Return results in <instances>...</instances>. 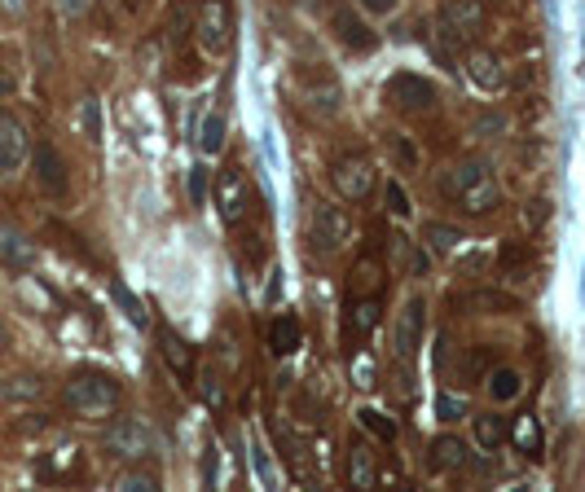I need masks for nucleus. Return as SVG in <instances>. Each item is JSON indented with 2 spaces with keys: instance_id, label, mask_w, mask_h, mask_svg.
Returning <instances> with one entry per match:
<instances>
[{
  "instance_id": "obj_1",
  "label": "nucleus",
  "mask_w": 585,
  "mask_h": 492,
  "mask_svg": "<svg viewBox=\"0 0 585 492\" xmlns=\"http://www.w3.org/2000/svg\"><path fill=\"white\" fill-rule=\"evenodd\" d=\"M440 194L467 216H493L502 207L498 172L480 159H462L458 167H449V176H440Z\"/></svg>"
},
{
  "instance_id": "obj_2",
  "label": "nucleus",
  "mask_w": 585,
  "mask_h": 492,
  "mask_svg": "<svg viewBox=\"0 0 585 492\" xmlns=\"http://www.w3.org/2000/svg\"><path fill=\"white\" fill-rule=\"evenodd\" d=\"M62 400H66V409H71V413H84V418H106V413L119 409V400H124V387H119L110 374L80 369V374L66 378Z\"/></svg>"
},
{
  "instance_id": "obj_3",
  "label": "nucleus",
  "mask_w": 585,
  "mask_h": 492,
  "mask_svg": "<svg viewBox=\"0 0 585 492\" xmlns=\"http://www.w3.org/2000/svg\"><path fill=\"white\" fill-rule=\"evenodd\" d=\"M295 106L317 123H335L344 115V88L322 66H308V71H295Z\"/></svg>"
},
{
  "instance_id": "obj_4",
  "label": "nucleus",
  "mask_w": 585,
  "mask_h": 492,
  "mask_svg": "<svg viewBox=\"0 0 585 492\" xmlns=\"http://www.w3.org/2000/svg\"><path fill=\"white\" fill-rule=\"evenodd\" d=\"M194 40L207 58H225L234 44V5L229 0H203L194 18Z\"/></svg>"
},
{
  "instance_id": "obj_5",
  "label": "nucleus",
  "mask_w": 585,
  "mask_h": 492,
  "mask_svg": "<svg viewBox=\"0 0 585 492\" xmlns=\"http://www.w3.org/2000/svg\"><path fill=\"white\" fill-rule=\"evenodd\" d=\"M212 198H216L220 216H225V225H234V229L247 225V216H251V181H247V172H242L238 163H229V167H220L216 172Z\"/></svg>"
},
{
  "instance_id": "obj_6",
  "label": "nucleus",
  "mask_w": 585,
  "mask_h": 492,
  "mask_svg": "<svg viewBox=\"0 0 585 492\" xmlns=\"http://www.w3.org/2000/svg\"><path fill=\"white\" fill-rule=\"evenodd\" d=\"M102 449L115 462H141V457L154 453V431L141 418H115L102 435Z\"/></svg>"
},
{
  "instance_id": "obj_7",
  "label": "nucleus",
  "mask_w": 585,
  "mask_h": 492,
  "mask_svg": "<svg viewBox=\"0 0 585 492\" xmlns=\"http://www.w3.org/2000/svg\"><path fill=\"white\" fill-rule=\"evenodd\" d=\"M330 181H335L339 198H348V203H366L370 189H374V163H370V154H361V150L335 154V163H330Z\"/></svg>"
},
{
  "instance_id": "obj_8",
  "label": "nucleus",
  "mask_w": 585,
  "mask_h": 492,
  "mask_svg": "<svg viewBox=\"0 0 585 492\" xmlns=\"http://www.w3.org/2000/svg\"><path fill=\"white\" fill-rule=\"evenodd\" d=\"M326 22H330L335 40L344 44L348 53H370V49H379V36H374L370 22L361 18L357 5H348V0H330V5H326Z\"/></svg>"
},
{
  "instance_id": "obj_9",
  "label": "nucleus",
  "mask_w": 585,
  "mask_h": 492,
  "mask_svg": "<svg viewBox=\"0 0 585 492\" xmlns=\"http://www.w3.org/2000/svg\"><path fill=\"white\" fill-rule=\"evenodd\" d=\"M31 167H36V185L44 198H53V203H66V198H71V172H66V159L58 154L53 141L31 145Z\"/></svg>"
},
{
  "instance_id": "obj_10",
  "label": "nucleus",
  "mask_w": 585,
  "mask_h": 492,
  "mask_svg": "<svg viewBox=\"0 0 585 492\" xmlns=\"http://www.w3.org/2000/svg\"><path fill=\"white\" fill-rule=\"evenodd\" d=\"M423 330H427V299L414 295V299H405V308L396 312V326H392V352L401 365L414 361L418 343H423Z\"/></svg>"
},
{
  "instance_id": "obj_11",
  "label": "nucleus",
  "mask_w": 585,
  "mask_h": 492,
  "mask_svg": "<svg viewBox=\"0 0 585 492\" xmlns=\"http://www.w3.org/2000/svg\"><path fill=\"white\" fill-rule=\"evenodd\" d=\"M388 102L401 110V115H432L440 97H436V84L432 80L401 71V75H392V84H388Z\"/></svg>"
},
{
  "instance_id": "obj_12",
  "label": "nucleus",
  "mask_w": 585,
  "mask_h": 492,
  "mask_svg": "<svg viewBox=\"0 0 585 492\" xmlns=\"http://www.w3.org/2000/svg\"><path fill=\"white\" fill-rule=\"evenodd\" d=\"M484 27V5L480 0H445L440 9V36H445V49L454 53L458 40H471Z\"/></svg>"
},
{
  "instance_id": "obj_13",
  "label": "nucleus",
  "mask_w": 585,
  "mask_h": 492,
  "mask_svg": "<svg viewBox=\"0 0 585 492\" xmlns=\"http://www.w3.org/2000/svg\"><path fill=\"white\" fill-rule=\"evenodd\" d=\"M352 238V216L339 203H313V242L317 251H339Z\"/></svg>"
},
{
  "instance_id": "obj_14",
  "label": "nucleus",
  "mask_w": 585,
  "mask_h": 492,
  "mask_svg": "<svg viewBox=\"0 0 585 492\" xmlns=\"http://www.w3.org/2000/svg\"><path fill=\"white\" fill-rule=\"evenodd\" d=\"M27 159H31L27 128H22V123L9 115V110H0V181H9V176H14Z\"/></svg>"
},
{
  "instance_id": "obj_15",
  "label": "nucleus",
  "mask_w": 585,
  "mask_h": 492,
  "mask_svg": "<svg viewBox=\"0 0 585 492\" xmlns=\"http://www.w3.org/2000/svg\"><path fill=\"white\" fill-rule=\"evenodd\" d=\"M383 321V304L379 295H348V308H344V339L348 343H361L379 330Z\"/></svg>"
},
{
  "instance_id": "obj_16",
  "label": "nucleus",
  "mask_w": 585,
  "mask_h": 492,
  "mask_svg": "<svg viewBox=\"0 0 585 492\" xmlns=\"http://www.w3.org/2000/svg\"><path fill=\"white\" fill-rule=\"evenodd\" d=\"M462 71H467L476 93H502L506 88V66L498 53H489V49H471L467 58H462Z\"/></svg>"
},
{
  "instance_id": "obj_17",
  "label": "nucleus",
  "mask_w": 585,
  "mask_h": 492,
  "mask_svg": "<svg viewBox=\"0 0 585 492\" xmlns=\"http://www.w3.org/2000/svg\"><path fill=\"white\" fill-rule=\"evenodd\" d=\"M36 242L27 238L22 229L14 225H0V268H9V273H27V268H36Z\"/></svg>"
},
{
  "instance_id": "obj_18",
  "label": "nucleus",
  "mask_w": 585,
  "mask_h": 492,
  "mask_svg": "<svg viewBox=\"0 0 585 492\" xmlns=\"http://www.w3.org/2000/svg\"><path fill=\"white\" fill-rule=\"evenodd\" d=\"M159 356L168 361V369L181 378V383L194 387V348L172 326H159Z\"/></svg>"
},
{
  "instance_id": "obj_19",
  "label": "nucleus",
  "mask_w": 585,
  "mask_h": 492,
  "mask_svg": "<svg viewBox=\"0 0 585 492\" xmlns=\"http://www.w3.org/2000/svg\"><path fill=\"white\" fill-rule=\"evenodd\" d=\"M471 466V453L458 435H436L432 440V471L436 475H462Z\"/></svg>"
},
{
  "instance_id": "obj_20",
  "label": "nucleus",
  "mask_w": 585,
  "mask_h": 492,
  "mask_svg": "<svg viewBox=\"0 0 585 492\" xmlns=\"http://www.w3.org/2000/svg\"><path fill=\"white\" fill-rule=\"evenodd\" d=\"M484 391H489L493 405H515V400L524 396V374L515 365H498V369H489V378H484Z\"/></svg>"
},
{
  "instance_id": "obj_21",
  "label": "nucleus",
  "mask_w": 585,
  "mask_h": 492,
  "mask_svg": "<svg viewBox=\"0 0 585 492\" xmlns=\"http://www.w3.org/2000/svg\"><path fill=\"white\" fill-rule=\"evenodd\" d=\"M348 479L357 492H370L374 484H379V462H374V449L366 440H352L348 449Z\"/></svg>"
},
{
  "instance_id": "obj_22",
  "label": "nucleus",
  "mask_w": 585,
  "mask_h": 492,
  "mask_svg": "<svg viewBox=\"0 0 585 492\" xmlns=\"http://www.w3.org/2000/svg\"><path fill=\"white\" fill-rule=\"evenodd\" d=\"M383 286H388L383 264L374 260V255H361V260L352 264V273H348V295H383Z\"/></svg>"
},
{
  "instance_id": "obj_23",
  "label": "nucleus",
  "mask_w": 585,
  "mask_h": 492,
  "mask_svg": "<svg viewBox=\"0 0 585 492\" xmlns=\"http://www.w3.org/2000/svg\"><path fill=\"white\" fill-rule=\"evenodd\" d=\"M462 242H467V233L458 225H445V220H427L423 225V246L432 255H440V260H445V255H458Z\"/></svg>"
},
{
  "instance_id": "obj_24",
  "label": "nucleus",
  "mask_w": 585,
  "mask_h": 492,
  "mask_svg": "<svg viewBox=\"0 0 585 492\" xmlns=\"http://www.w3.org/2000/svg\"><path fill=\"white\" fill-rule=\"evenodd\" d=\"M357 422H361V431H366L374 444H396V435H401V427H396L388 413L374 409V405H361L357 409Z\"/></svg>"
},
{
  "instance_id": "obj_25",
  "label": "nucleus",
  "mask_w": 585,
  "mask_h": 492,
  "mask_svg": "<svg viewBox=\"0 0 585 492\" xmlns=\"http://www.w3.org/2000/svg\"><path fill=\"white\" fill-rule=\"evenodd\" d=\"M506 440H515V449L528 457H542V422H537V413H520L515 427L506 431Z\"/></svg>"
},
{
  "instance_id": "obj_26",
  "label": "nucleus",
  "mask_w": 585,
  "mask_h": 492,
  "mask_svg": "<svg viewBox=\"0 0 585 492\" xmlns=\"http://www.w3.org/2000/svg\"><path fill=\"white\" fill-rule=\"evenodd\" d=\"M383 145H388L396 172H418V167H423V150H418V141L405 137V132H388V137H383Z\"/></svg>"
},
{
  "instance_id": "obj_27",
  "label": "nucleus",
  "mask_w": 585,
  "mask_h": 492,
  "mask_svg": "<svg viewBox=\"0 0 585 492\" xmlns=\"http://www.w3.org/2000/svg\"><path fill=\"white\" fill-rule=\"evenodd\" d=\"M269 348L278 356H291L300 348V321H295V312H278L269 326Z\"/></svg>"
},
{
  "instance_id": "obj_28",
  "label": "nucleus",
  "mask_w": 585,
  "mask_h": 492,
  "mask_svg": "<svg viewBox=\"0 0 585 492\" xmlns=\"http://www.w3.org/2000/svg\"><path fill=\"white\" fill-rule=\"evenodd\" d=\"M44 396V383L36 374H14L0 383V400H9V405H31V400Z\"/></svg>"
},
{
  "instance_id": "obj_29",
  "label": "nucleus",
  "mask_w": 585,
  "mask_h": 492,
  "mask_svg": "<svg viewBox=\"0 0 585 492\" xmlns=\"http://www.w3.org/2000/svg\"><path fill=\"white\" fill-rule=\"evenodd\" d=\"M498 268H502V277H528V273H533V255H528L524 242L506 238L502 251H498Z\"/></svg>"
},
{
  "instance_id": "obj_30",
  "label": "nucleus",
  "mask_w": 585,
  "mask_h": 492,
  "mask_svg": "<svg viewBox=\"0 0 585 492\" xmlns=\"http://www.w3.org/2000/svg\"><path fill=\"white\" fill-rule=\"evenodd\" d=\"M471 431H476V444L480 449H498V444H506V418L502 413H480V418H471Z\"/></svg>"
},
{
  "instance_id": "obj_31",
  "label": "nucleus",
  "mask_w": 585,
  "mask_h": 492,
  "mask_svg": "<svg viewBox=\"0 0 585 492\" xmlns=\"http://www.w3.org/2000/svg\"><path fill=\"white\" fill-rule=\"evenodd\" d=\"M194 387H198V396H203L212 409L225 405V378H220V369H216V365L194 369Z\"/></svg>"
},
{
  "instance_id": "obj_32",
  "label": "nucleus",
  "mask_w": 585,
  "mask_h": 492,
  "mask_svg": "<svg viewBox=\"0 0 585 492\" xmlns=\"http://www.w3.org/2000/svg\"><path fill=\"white\" fill-rule=\"evenodd\" d=\"M198 150L203 154H220L225 150V115H207L198 128Z\"/></svg>"
},
{
  "instance_id": "obj_33",
  "label": "nucleus",
  "mask_w": 585,
  "mask_h": 492,
  "mask_svg": "<svg viewBox=\"0 0 585 492\" xmlns=\"http://www.w3.org/2000/svg\"><path fill=\"white\" fill-rule=\"evenodd\" d=\"M383 203H388V216H396V220H410L414 216V203H410V194H405L401 181L383 185Z\"/></svg>"
},
{
  "instance_id": "obj_34",
  "label": "nucleus",
  "mask_w": 585,
  "mask_h": 492,
  "mask_svg": "<svg viewBox=\"0 0 585 492\" xmlns=\"http://www.w3.org/2000/svg\"><path fill=\"white\" fill-rule=\"evenodd\" d=\"M436 413H440V422H445V427H454V422L467 418V400H462L458 391H440V396H436Z\"/></svg>"
},
{
  "instance_id": "obj_35",
  "label": "nucleus",
  "mask_w": 585,
  "mask_h": 492,
  "mask_svg": "<svg viewBox=\"0 0 585 492\" xmlns=\"http://www.w3.org/2000/svg\"><path fill=\"white\" fill-rule=\"evenodd\" d=\"M75 466H80V453L75 449H66V457H53V462H40V475L44 479H66L75 471Z\"/></svg>"
},
{
  "instance_id": "obj_36",
  "label": "nucleus",
  "mask_w": 585,
  "mask_h": 492,
  "mask_svg": "<svg viewBox=\"0 0 585 492\" xmlns=\"http://www.w3.org/2000/svg\"><path fill=\"white\" fill-rule=\"evenodd\" d=\"M115 488H124V492H154V488H159V475H150V471H128V475H119Z\"/></svg>"
},
{
  "instance_id": "obj_37",
  "label": "nucleus",
  "mask_w": 585,
  "mask_h": 492,
  "mask_svg": "<svg viewBox=\"0 0 585 492\" xmlns=\"http://www.w3.org/2000/svg\"><path fill=\"white\" fill-rule=\"evenodd\" d=\"M374 378H379V365H374V356H366V352H361L357 361H352V383L370 391V387H374Z\"/></svg>"
},
{
  "instance_id": "obj_38",
  "label": "nucleus",
  "mask_w": 585,
  "mask_h": 492,
  "mask_svg": "<svg viewBox=\"0 0 585 492\" xmlns=\"http://www.w3.org/2000/svg\"><path fill=\"white\" fill-rule=\"evenodd\" d=\"M357 9L361 14H370V18H388L401 9V0H357Z\"/></svg>"
},
{
  "instance_id": "obj_39",
  "label": "nucleus",
  "mask_w": 585,
  "mask_h": 492,
  "mask_svg": "<svg viewBox=\"0 0 585 492\" xmlns=\"http://www.w3.org/2000/svg\"><path fill=\"white\" fill-rule=\"evenodd\" d=\"M203 198H207V167L198 163L194 172H190V203H194V207H203Z\"/></svg>"
},
{
  "instance_id": "obj_40",
  "label": "nucleus",
  "mask_w": 585,
  "mask_h": 492,
  "mask_svg": "<svg viewBox=\"0 0 585 492\" xmlns=\"http://www.w3.org/2000/svg\"><path fill=\"white\" fill-rule=\"evenodd\" d=\"M251 457H256V475L264 479V484H278V475H273V462H269V457H264V449H260V444H251Z\"/></svg>"
},
{
  "instance_id": "obj_41",
  "label": "nucleus",
  "mask_w": 585,
  "mask_h": 492,
  "mask_svg": "<svg viewBox=\"0 0 585 492\" xmlns=\"http://www.w3.org/2000/svg\"><path fill=\"white\" fill-rule=\"evenodd\" d=\"M115 295H119V304H124V308H128V317H132V321H137V326H146V312H141V304H137V299H132V295H128V290H124V286H115Z\"/></svg>"
},
{
  "instance_id": "obj_42",
  "label": "nucleus",
  "mask_w": 585,
  "mask_h": 492,
  "mask_svg": "<svg viewBox=\"0 0 585 492\" xmlns=\"http://www.w3.org/2000/svg\"><path fill=\"white\" fill-rule=\"evenodd\" d=\"M0 5H5L9 14H22V9H27V0H0Z\"/></svg>"
},
{
  "instance_id": "obj_43",
  "label": "nucleus",
  "mask_w": 585,
  "mask_h": 492,
  "mask_svg": "<svg viewBox=\"0 0 585 492\" xmlns=\"http://www.w3.org/2000/svg\"><path fill=\"white\" fill-rule=\"evenodd\" d=\"M62 9H66V14H80V9H84V0H62Z\"/></svg>"
},
{
  "instance_id": "obj_44",
  "label": "nucleus",
  "mask_w": 585,
  "mask_h": 492,
  "mask_svg": "<svg viewBox=\"0 0 585 492\" xmlns=\"http://www.w3.org/2000/svg\"><path fill=\"white\" fill-rule=\"evenodd\" d=\"M5 348H9V326L0 321V352H5Z\"/></svg>"
},
{
  "instance_id": "obj_45",
  "label": "nucleus",
  "mask_w": 585,
  "mask_h": 492,
  "mask_svg": "<svg viewBox=\"0 0 585 492\" xmlns=\"http://www.w3.org/2000/svg\"><path fill=\"white\" fill-rule=\"evenodd\" d=\"M581 295H585V268H581Z\"/></svg>"
},
{
  "instance_id": "obj_46",
  "label": "nucleus",
  "mask_w": 585,
  "mask_h": 492,
  "mask_svg": "<svg viewBox=\"0 0 585 492\" xmlns=\"http://www.w3.org/2000/svg\"><path fill=\"white\" fill-rule=\"evenodd\" d=\"M0 71H5V53H0Z\"/></svg>"
}]
</instances>
